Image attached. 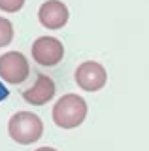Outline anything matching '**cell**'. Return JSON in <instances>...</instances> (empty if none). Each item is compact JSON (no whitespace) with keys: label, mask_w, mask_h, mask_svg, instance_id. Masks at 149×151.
Returning a JSON list of instances; mask_svg holds the SVG:
<instances>
[{"label":"cell","mask_w":149,"mask_h":151,"mask_svg":"<svg viewBox=\"0 0 149 151\" xmlns=\"http://www.w3.org/2000/svg\"><path fill=\"white\" fill-rule=\"evenodd\" d=\"M87 102L80 94H64L53 106V121L60 129H76L85 121Z\"/></svg>","instance_id":"1"},{"label":"cell","mask_w":149,"mask_h":151,"mask_svg":"<svg viewBox=\"0 0 149 151\" xmlns=\"http://www.w3.org/2000/svg\"><path fill=\"white\" fill-rule=\"evenodd\" d=\"M55 96V83L49 76L38 74V79L30 89L23 91V98L32 106H44Z\"/></svg>","instance_id":"7"},{"label":"cell","mask_w":149,"mask_h":151,"mask_svg":"<svg viewBox=\"0 0 149 151\" xmlns=\"http://www.w3.org/2000/svg\"><path fill=\"white\" fill-rule=\"evenodd\" d=\"M13 40V25L6 17H0V47L8 45Z\"/></svg>","instance_id":"8"},{"label":"cell","mask_w":149,"mask_h":151,"mask_svg":"<svg viewBox=\"0 0 149 151\" xmlns=\"http://www.w3.org/2000/svg\"><path fill=\"white\" fill-rule=\"evenodd\" d=\"M36 151H57V149H53V147H47V145H45V147H40V149H36Z\"/></svg>","instance_id":"10"},{"label":"cell","mask_w":149,"mask_h":151,"mask_svg":"<svg viewBox=\"0 0 149 151\" xmlns=\"http://www.w3.org/2000/svg\"><path fill=\"white\" fill-rule=\"evenodd\" d=\"M8 132L11 140H15L21 145L34 144L42 138L44 134V125L42 119L32 111H17L10 117L8 123Z\"/></svg>","instance_id":"2"},{"label":"cell","mask_w":149,"mask_h":151,"mask_svg":"<svg viewBox=\"0 0 149 151\" xmlns=\"http://www.w3.org/2000/svg\"><path fill=\"white\" fill-rule=\"evenodd\" d=\"M30 74V64L19 51H8L0 57V78L6 83H23Z\"/></svg>","instance_id":"3"},{"label":"cell","mask_w":149,"mask_h":151,"mask_svg":"<svg viewBox=\"0 0 149 151\" xmlns=\"http://www.w3.org/2000/svg\"><path fill=\"white\" fill-rule=\"evenodd\" d=\"M68 8L64 6L60 0H47L44 2L38 9V19L40 23L49 30H57L62 28L68 23Z\"/></svg>","instance_id":"6"},{"label":"cell","mask_w":149,"mask_h":151,"mask_svg":"<svg viewBox=\"0 0 149 151\" xmlns=\"http://www.w3.org/2000/svg\"><path fill=\"white\" fill-rule=\"evenodd\" d=\"M32 59L40 66H55L64 57V45L62 42L53 36H40L32 44Z\"/></svg>","instance_id":"4"},{"label":"cell","mask_w":149,"mask_h":151,"mask_svg":"<svg viewBox=\"0 0 149 151\" xmlns=\"http://www.w3.org/2000/svg\"><path fill=\"white\" fill-rule=\"evenodd\" d=\"M108 81V74H106L104 66L95 60H85L77 66L76 70V83L80 85L83 91H100Z\"/></svg>","instance_id":"5"},{"label":"cell","mask_w":149,"mask_h":151,"mask_svg":"<svg viewBox=\"0 0 149 151\" xmlns=\"http://www.w3.org/2000/svg\"><path fill=\"white\" fill-rule=\"evenodd\" d=\"M25 4V0H0V9L6 13H15L19 12Z\"/></svg>","instance_id":"9"}]
</instances>
